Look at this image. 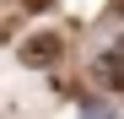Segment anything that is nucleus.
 <instances>
[{"label":"nucleus","mask_w":124,"mask_h":119,"mask_svg":"<svg viewBox=\"0 0 124 119\" xmlns=\"http://www.w3.org/2000/svg\"><path fill=\"white\" fill-rule=\"evenodd\" d=\"M22 6H32V11H49V6H54V0H22Z\"/></svg>","instance_id":"20e7f679"},{"label":"nucleus","mask_w":124,"mask_h":119,"mask_svg":"<svg viewBox=\"0 0 124 119\" xmlns=\"http://www.w3.org/2000/svg\"><path fill=\"white\" fill-rule=\"evenodd\" d=\"M92 76H97V81L108 87V92H124V33H119L113 43H108V49L97 54V65H92Z\"/></svg>","instance_id":"f257e3e1"},{"label":"nucleus","mask_w":124,"mask_h":119,"mask_svg":"<svg viewBox=\"0 0 124 119\" xmlns=\"http://www.w3.org/2000/svg\"><path fill=\"white\" fill-rule=\"evenodd\" d=\"M59 49H65V43H59V33H38V38H27L16 54H22V65H54Z\"/></svg>","instance_id":"f03ea898"},{"label":"nucleus","mask_w":124,"mask_h":119,"mask_svg":"<svg viewBox=\"0 0 124 119\" xmlns=\"http://www.w3.org/2000/svg\"><path fill=\"white\" fill-rule=\"evenodd\" d=\"M86 119H124V108H113V103H102V108H86Z\"/></svg>","instance_id":"7ed1b4c3"}]
</instances>
